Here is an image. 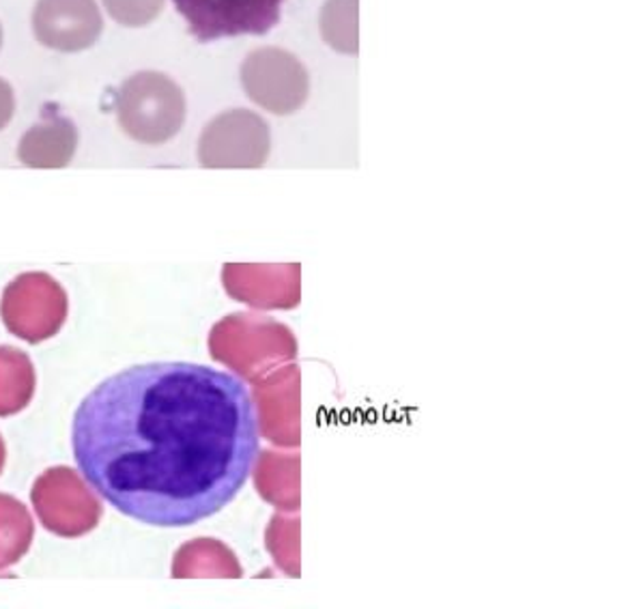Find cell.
Segmentation results:
<instances>
[{
  "label": "cell",
  "instance_id": "8fae6325",
  "mask_svg": "<svg viewBox=\"0 0 643 609\" xmlns=\"http://www.w3.org/2000/svg\"><path fill=\"white\" fill-rule=\"evenodd\" d=\"M0 46H2V27H0Z\"/></svg>",
  "mask_w": 643,
  "mask_h": 609
},
{
  "label": "cell",
  "instance_id": "8992f818",
  "mask_svg": "<svg viewBox=\"0 0 643 609\" xmlns=\"http://www.w3.org/2000/svg\"><path fill=\"white\" fill-rule=\"evenodd\" d=\"M31 24L43 48L65 55L89 50L103 31L96 0H37Z\"/></svg>",
  "mask_w": 643,
  "mask_h": 609
},
{
  "label": "cell",
  "instance_id": "6da1fadb",
  "mask_svg": "<svg viewBox=\"0 0 643 609\" xmlns=\"http://www.w3.org/2000/svg\"><path fill=\"white\" fill-rule=\"evenodd\" d=\"M82 479L110 507L156 528H188L228 507L260 454L250 387L192 362H149L96 385L71 422Z\"/></svg>",
  "mask_w": 643,
  "mask_h": 609
},
{
  "label": "cell",
  "instance_id": "9c48e42d",
  "mask_svg": "<svg viewBox=\"0 0 643 609\" xmlns=\"http://www.w3.org/2000/svg\"><path fill=\"white\" fill-rule=\"evenodd\" d=\"M108 16L128 29L151 24L164 9L166 0H101Z\"/></svg>",
  "mask_w": 643,
  "mask_h": 609
},
{
  "label": "cell",
  "instance_id": "3957f363",
  "mask_svg": "<svg viewBox=\"0 0 643 609\" xmlns=\"http://www.w3.org/2000/svg\"><path fill=\"white\" fill-rule=\"evenodd\" d=\"M241 85L255 104L274 115L299 110L310 94V76L304 63L276 46L258 48L246 57Z\"/></svg>",
  "mask_w": 643,
  "mask_h": 609
},
{
  "label": "cell",
  "instance_id": "7a4b0ae2",
  "mask_svg": "<svg viewBox=\"0 0 643 609\" xmlns=\"http://www.w3.org/2000/svg\"><path fill=\"white\" fill-rule=\"evenodd\" d=\"M117 121L140 145H164L186 121V96L161 71L129 76L117 94Z\"/></svg>",
  "mask_w": 643,
  "mask_h": 609
},
{
  "label": "cell",
  "instance_id": "5b68a950",
  "mask_svg": "<svg viewBox=\"0 0 643 609\" xmlns=\"http://www.w3.org/2000/svg\"><path fill=\"white\" fill-rule=\"evenodd\" d=\"M269 154V128L250 110H228L200 136L198 160L209 168L260 166Z\"/></svg>",
  "mask_w": 643,
  "mask_h": 609
},
{
  "label": "cell",
  "instance_id": "277c9868",
  "mask_svg": "<svg viewBox=\"0 0 643 609\" xmlns=\"http://www.w3.org/2000/svg\"><path fill=\"white\" fill-rule=\"evenodd\" d=\"M200 43L225 37L267 35L280 22L285 0H172Z\"/></svg>",
  "mask_w": 643,
  "mask_h": 609
},
{
  "label": "cell",
  "instance_id": "52a82bcc",
  "mask_svg": "<svg viewBox=\"0 0 643 609\" xmlns=\"http://www.w3.org/2000/svg\"><path fill=\"white\" fill-rule=\"evenodd\" d=\"M78 147V129L67 117L32 126L18 145V160L29 168H63Z\"/></svg>",
  "mask_w": 643,
  "mask_h": 609
},
{
  "label": "cell",
  "instance_id": "ba28073f",
  "mask_svg": "<svg viewBox=\"0 0 643 609\" xmlns=\"http://www.w3.org/2000/svg\"><path fill=\"white\" fill-rule=\"evenodd\" d=\"M325 43L340 55L359 52V0H327L322 9Z\"/></svg>",
  "mask_w": 643,
  "mask_h": 609
},
{
  "label": "cell",
  "instance_id": "30bf717a",
  "mask_svg": "<svg viewBox=\"0 0 643 609\" xmlns=\"http://www.w3.org/2000/svg\"><path fill=\"white\" fill-rule=\"evenodd\" d=\"M16 112V96L13 89L7 80L0 78V129L7 128V124L11 121Z\"/></svg>",
  "mask_w": 643,
  "mask_h": 609
}]
</instances>
